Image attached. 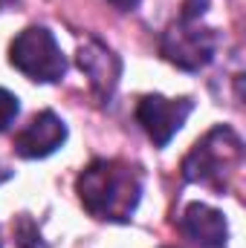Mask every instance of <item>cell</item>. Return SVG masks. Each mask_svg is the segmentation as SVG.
Here are the masks:
<instances>
[{
  "instance_id": "obj_8",
  "label": "cell",
  "mask_w": 246,
  "mask_h": 248,
  "mask_svg": "<svg viewBox=\"0 0 246 248\" xmlns=\"http://www.w3.org/2000/svg\"><path fill=\"white\" fill-rule=\"evenodd\" d=\"M180 231L200 248H226L229 225L223 214L206 202H191L180 214Z\"/></svg>"
},
{
  "instance_id": "obj_1",
  "label": "cell",
  "mask_w": 246,
  "mask_h": 248,
  "mask_svg": "<svg viewBox=\"0 0 246 248\" xmlns=\"http://www.w3.org/2000/svg\"><path fill=\"white\" fill-rule=\"evenodd\" d=\"M81 205L107 222H127L142 199V173L122 159H96L75 182Z\"/></svg>"
},
{
  "instance_id": "obj_2",
  "label": "cell",
  "mask_w": 246,
  "mask_h": 248,
  "mask_svg": "<svg viewBox=\"0 0 246 248\" xmlns=\"http://www.w3.org/2000/svg\"><path fill=\"white\" fill-rule=\"evenodd\" d=\"M244 165V141L229 127L209 130L185 156L183 176L194 185H203L214 193H226L238 179Z\"/></svg>"
},
{
  "instance_id": "obj_5",
  "label": "cell",
  "mask_w": 246,
  "mask_h": 248,
  "mask_svg": "<svg viewBox=\"0 0 246 248\" xmlns=\"http://www.w3.org/2000/svg\"><path fill=\"white\" fill-rule=\"evenodd\" d=\"M194 101L191 98H165V95H145L136 104V122L142 124V130L151 136V141L157 147H165L177 130L185 124L191 116Z\"/></svg>"
},
{
  "instance_id": "obj_10",
  "label": "cell",
  "mask_w": 246,
  "mask_h": 248,
  "mask_svg": "<svg viewBox=\"0 0 246 248\" xmlns=\"http://www.w3.org/2000/svg\"><path fill=\"white\" fill-rule=\"evenodd\" d=\"M206 3H209V0H185V12H183V17H185V20H197V17L203 15Z\"/></svg>"
},
{
  "instance_id": "obj_12",
  "label": "cell",
  "mask_w": 246,
  "mask_h": 248,
  "mask_svg": "<svg viewBox=\"0 0 246 248\" xmlns=\"http://www.w3.org/2000/svg\"><path fill=\"white\" fill-rule=\"evenodd\" d=\"M6 179H12V170H6V168H3V165H0V185H3V182H6Z\"/></svg>"
},
{
  "instance_id": "obj_4",
  "label": "cell",
  "mask_w": 246,
  "mask_h": 248,
  "mask_svg": "<svg viewBox=\"0 0 246 248\" xmlns=\"http://www.w3.org/2000/svg\"><path fill=\"white\" fill-rule=\"evenodd\" d=\"M162 55L171 63H177L180 69L188 72H197L203 69L206 63L214 58V49H217V38L211 29L194 23V20H185L180 17L177 23H171L162 35V44H159Z\"/></svg>"
},
{
  "instance_id": "obj_6",
  "label": "cell",
  "mask_w": 246,
  "mask_h": 248,
  "mask_svg": "<svg viewBox=\"0 0 246 248\" xmlns=\"http://www.w3.org/2000/svg\"><path fill=\"white\" fill-rule=\"evenodd\" d=\"M64 141H67V124L53 110H44L32 116L29 124L15 136V153L20 159H44L55 153Z\"/></svg>"
},
{
  "instance_id": "obj_9",
  "label": "cell",
  "mask_w": 246,
  "mask_h": 248,
  "mask_svg": "<svg viewBox=\"0 0 246 248\" xmlns=\"http://www.w3.org/2000/svg\"><path fill=\"white\" fill-rule=\"evenodd\" d=\"M18 113H20L18 95H12L9 90H3V87H0V133L15 122V119H18Z\"/></svg>"
},
{
  "instance_id": "obj_3",
  "label": "cell",
  "mask_w": 246,
  "mask_h": 248,
  "mask_svg": "<svg viewBox=\"0 0 246 248\" xmlns=\"http://www.w3.org/2000/svg\"><path fill=\"white\" fill-rule=\"evenodd\" d=\"M9 61L26 78L41 81V84L61 81L64 72H67V61H64L61 46L55 44L53 32L44 29V26L23 29L9 46Z\"/></svg>"
},
{
  "instance_id": "obj_11",
  "label": "cell",
  "mask_w": 246,
  "mask_h": 248,
  "mask_svg": "<svg viewBox=\"0 0 246 248\" xmlns=\"http://www.w3.org/2000/svg\"><path fill=\"white\" fill-rule=\"evenodd\" d=\"M110 3H113L119 12H133V9L139 6V0H110Z\"/></svg>"
},
{
  "instance_id": "obj_7",
  "label": "cell",
  "mask_w": 246,
  "mask_h": 248,
  "mask_svg": "<svg viewBox=\"0 0 246 248\" xmlns=\"http://www.w3.org/2000/svg\"><path fill=\"white\" fill-rule=\"evenodd\" d=\"M78 66L84 69V75L90 78V87L93 93L107 101L119 84V75H122V61L113 49H107L102 41L90 38L87 44H81L78 49Z\"/></svg>"
}]
</instances>
